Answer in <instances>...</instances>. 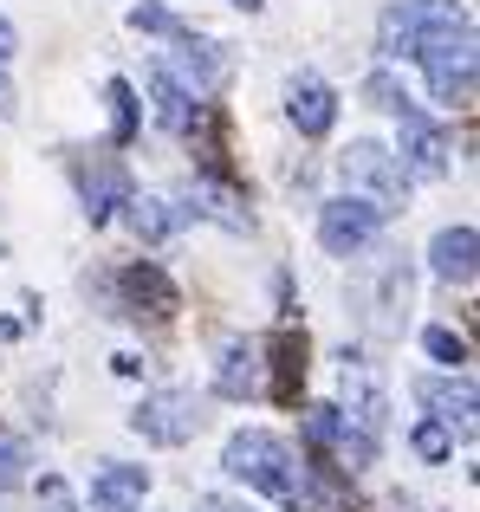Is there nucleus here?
<instances>
[{
    "label": "nucleus",
    "mask_w": 480,
    "mask_h": 512,
    "mask_svg": "<svg viewBox=\"0 0 480 512\" xmlns=\"http://www.w3.org/2000/svg\"><path fill=\"white\" fill-rule=\"evenodd\" d=\"M104 98H111V137L130 143V137H137V91H130L124 78H111V91H104Z\"/></svg>",
    "instance_id": "aec40b11"
},
{
    "label": "nucleus",
    "mask_w": 480,
    "mask_h": 512,
    "mask_svg": "<svg viewBox=\"0 0 480 512\" xmlns=\"http://www.w3.org/2000/svg\"><path fill=\"white\" fill-rule=\"evenodd\" d=\"M143 487H150L143 467L111 461L98 480H91V512H143Z\"/></svg>",
    "instance_id": "2eb2a0df"
},
{
    "label": "nucleus",
    "mask_w": 480,
    "mask_h": 512,
    "mask_svg": "<svg viewBox=\"0 0 480 512\" xmlns=\"http://www.w3.org/2000/svg\"><path fill=\"white\" fill-rule=\"evenodd\" d=\"M455 26H468V13H461L455 0H396L377 20V52L383 59H416L429 39L455 33Z\"/></svg>",
    "instance_id": "f03ea898"
},
{
    "label": "nucleus",
    "mask_w": 480,
    "mask_h": 512,
    "mask_svg": "<svg viewBox=\"0 0 480 512\" xmlns=\"http://www.w3.org/2000/svg\"><path fill=\"white\" fill-rule=\"evenodd\" d=\"M215 389H221V396H247V389H253V344H221V370H215Z\"/></svg>",
    "instance_id": "f3484780"
},
{
    "label": "nucleus",
    "mask_w": 480,
    "mask_h": 512,
    "mask_svg": "<svg viewBox=\"0 0 480 512\" xmlns=\"http://www.w3.org/2000/svg\"><path fill=\"white\" fill-rule=\"evenodd\" d=\"M130 428H137L143 441H156V448H182V441H195V428H202V402L182 396V389L143 396V409L130 415Z\"/></svg>",
    "instance_id": "39448f33"
},
{
    "label": "nucleus",
    "mask_w": 480,
    "mask_h": 512,
    "mask_svg": "<svg viewBox=\"0 0 480 512\" xmlns=\"http://www.w3.org/2000/svg\"><path fill=\"white\" fill-rule=\"evenodd\" d=\"M266 357H273V376H266V396L279 402V409H292L305 389V331L279 325L273 338H266Z\"/></svg>",
    "instance_id": "9b49d317"
},
{
    "label": "nucleus",
    "mask_w": 480,
    "mask_h": 512,
    "mask_svg": "<svg viewBox=\"0 0 480 512\" xmlns=\"http://www.w3.org/2000/svg\"><path fill=\"white\" fill-rule=\"evenodd\" d=\"M286 117H292V130H299V137H325V130L338 124V91H331L325 78L299 72L286 85Z\"/></svg>",
    "instance_id": "9d476101"
},
{
    "label": "nucleus",
    "mask_w": 480,
    "mask_h": 512,
    "mask_svg": "<svg viewBox=\"0 0 480 512\" xmlns=\"http://www.w3.org/2000/svg\"><path fill=\"white\" fill-rule=\"evenodd\" d=\"M0 117H13V85H7V72H0Z\"/></svg>",
    "instance_id": "cd10ccee"
},
{
    "label": "nucleus",
    "mask_w": 480,
    "mask_h": 512,
    "mask_svg": "<svg viewBox=\"0 0 480 512\" xmlns=\"http://www.w3.org/2000/svg\"><path fill=\"white\" fill-rule=\"evenodd\" d=\"M416 402H429L442 428L474 435V383H468V376H422V383H416Z\"/></svg>",
    "instance_id": "f8f14e48"
},
{
    "label": "nucleus",
    "mask_w": 480,
    "mask_h": 512,
    "mask_svg": "<svg viewBox=\"0 0 480 512\" xmlns=\"http://www.w3.org/2000/svg\"><path fill=\"white\" fill-rule=\"evenodd\" d=\"M26 480V448L13 435H0V487H20Z\"/></svg>",
    "instance_id": "393cba45"
},
{
    "label": "nucleus",
    "mask_w": 480,
    "mask_h": 512,
    "mask_svg": "<svg viewBox=\"0 0 480 512\" xmlns=\"http://www.w3.org/2000/svg\"><path fill=\"white\" fill-rule=\"evenodd\" d=\"M429 260H435V279H448V286H474V273H480L474 227H442L435 247H429Z\"/></svg>",
    "instance_id": "ddd939ff"
},
{
    "label": "nucleus",
    "mask_w": 480,
    "mask_h": 512,
    "mask_svg": "<svg viewBox=\"0 0 480 512\" xmlns=\"http://www.w3.org/2000/svg\"><path fill=\"white\" fill-rule=\"evenodd\" d=\"M117 292H124V305H130V318H150V325H163V318H176V286H169V273L163 266H150V260H137V266H124V279H117Z\"/></svg>",
    "instance_id": "0eeeda50"
},
{
    "label": "nucleus",
    "mask_w": 480,
    "mask_h": 512,
    "mask_svg": "<svg viewBox=\"0 0 480 512\" xmlns=\"http://www.w3.org/2000/svg\"><path fill=\"white\" fill-rule=\"evenodd\" d=\"M416 454H422V461H448V454H455V428H442L435 415L416 422Z\"/></svg>",
    "instance_id": "4be33fe9"
},
{
    "label": "nucleus",
    "mask_w": 480,
    "mask_h": 512,
    "mask_svg": "<svg viewBox=\"0 0 480 512\" xmlns=\"http://www.w3.org/2000/svg\"><path fill=\"white\" fill-rule=\"evenodd\" d=\"M364 98L377 104V111H403V104H409V91L396 85L390 72H377V78H364Z\"/></svg>",
    "instance_id": "b1692460"
},
{
    "label": "nucleus",
    "mask_w": 480,
    "mask_h": 512,
    "mask_svg": "<svg viewBox=\"0 0 480 512\" xmlns=\"http://www.w3.org/2000/svg\"><path fill=\"white\" fill-rule=\"evenodd\" d=\"M130 26H137V33H169V39H182V33H189V26H182L176 13L150 7V0H143V7H130Z\"/></svg>",
    "instance_id": "5701e85b"
},
{
    "label": "nucleus",
    "mask_w": 480,
    "mask_h": 512,
    "mask_svg": "<svg viewBox=\"0 0 480 512\" xmlns=\"http://www.w3.org/2000/svg\"><path fill=\"white\" fill-rule=\"evenodd\" d=\"M416 59H422L429 91L442 104H455V111H461V104H474V72H480V59H474V20L455 26V33H442V39H429Z\"/></svg>",
    "instance_id": "7ed1b4c3"
},
{
    "label": "nucleus",
    "mask_w": 480,
    "mask_h": 512,
    "mask_svg": "<svg viewBox=\"0 0 480 512\" xmlns=\"http://www.w3.org/2000/svg\"><path fill=\"white\" fill-rule=\"evenodd\" d=\"M344 182H351V195L377 201L383 214H390L396 201H403V163H396V156L383 150V143H370V137L344 150Z\"/></svg>",
    "instance_id": "20e7f679"
},
{
    "label": "nucleus",
    "mask_w": 480,
    "mask_h": 512,
    "mask_svg": "<svg viewBox=\"0 0 480 512\" xmlns=\"http://www.w3.org/2000/svg\"><path fill=\"white\" fill-rule=\"evenodd\" d=\"M130 227H137V240H169V227H176V214H169V201H150V195H130Z\"/></svg>",
    "instance_id": "6ab92c4d"
},
{
    "label": "nucleus",
    "mask_w": 480,
    "mask_h": 512,
    "mask_svg": "<svg viewBox=\"0 0 480 512\" xmlns=\"http://www.w3.org/2000/svg\"><path fill=\"white\" fill-rule=\"evenodd\" d=\"M195 156H202V169L208 175H228V143H221V111H202L195 117Z\"/></svg>",
    "instance_id": "a211bd4d"
},
{
    "label": "nucleus",
    "mask_w": 480,
    "mask_h": 512,
    "mask_svg": "<svg viewBox=\"0 0 480 512\" xmlns=\"http://www.w3.org/2000/svg\"><path fill=\"white\" fill-rule=\"evenodd\" d=\"M234 7H247V13H253V7H260V0H234Z\"/></svg>",
    "instance_id": "c85d7f7f"
},
{
    "label": "nucleus",
    "mask_w": 480,
    "mask_h": 512,
    "mask_svg": "<svg viewBox=\"0 0 480 512\" xmlns=\"http://www.w3.org/2000/svg\"><path fill=\"white\" fill-rule=\"evenodd\" d=\"M150 98H156V124H163V130H176V137H189V130H195V117H202L195 91H189V85H176V78H169L163 65L150 72Z\"/></svg>",
    "instance_id": "dca6fc26"
},
{
    "label": "nucleus",
    "mask_w": 480,
    "mask_h": 512,
    "mask_svg": "<svg viewBox=\"0 0 480 512\" xmlns=\"http://www.w3.org/2000/svg\"><path fill=\"white\" fill-rule=\"evenodd\" d=\"M422 344H429V357L448 363V370H455V363H468V338H461V331H448V325H429V331H422Z\"/></svg>",
    "instance_id": "412c9836"
},
{
    "label": "nucleus",
    "mask_w": 480,
    "mask_h": 512,
    "mask_svg": "<svg viewBox=\"0 0 480 512\" xmlns=\"http://www.w3.org/2000/svg\"><path fill=\"white\" fill-rule=\"evenodd\" d=\"M396 117H403V175H422V182L448 175V137L442 130H435L416 104H403Z\"/></svg>",
    "instance_id": "6e6552de"
},
{
    "label": "nucleus",
    "mask_w": 480,
    "mask_h": 512,
    "mask_svg": "<svg viewBox=\"0 0 480 512\" xmlns=\"http://www.w3.org/2000/svg\"><path fill=\"white\" fill-rule=\"evenodd\" d=\"M338 415L357 428V435L377 441V428H383V389L370 383V370H364V363H351V357H344V409Z\"/></svg>",
    "instance_id": "4468645a"
},
{
    "label": "nucleus",
    "mask_w": 480,
    "mask_h": 512,
    "mask_svg": "<svg viewBox=\"0 0 480 512\" xmlns=\"http://www.w3.org/2000/svg\"><path fill=\"white\" fill-rule=\"evenodd\" d=\"M13 46H20V33H13V20H7V13H0V65L13 59Z\"/></svg>",
    "instance_id": "a878e982"
},
{
    "label": "nucleus",
    "mask_w": 480,
    "mask_h": 512,
    "mask_svg": "<svg viewBox=\"0 0 480 512\" xmlns=\"http://www.w3.org/2000/svg\"><path fill=\"white\" fill-rule=\"evenodd\" d=\"M221 467H228L234 480H247L253 493H266V500L292 506V512L312 506V480H305L299 454H292L279 435H266V428H240V435H228V448H221Z\"/></svg>",
    "instance_id": "f257e3e1"
},
{
    "label": "nucleus",
    "mask_w": 480,
    "mask_h": 512,
    "mask_svg": "<svg viewBox=\"0 0 480 512\" xmlns=\"http://www.w3.org/2000/svg\"><path fill=\"white\" fill-rule=\"evenodd\" d=\"M377 227H383V208H377V201H364V195H331L325 208H318V240H325L331 253L370 247Z\"/></svg>",
    "instance_id": "423d86ee"
},
{
    "label": "nucleus",
    "mask_w": 480,
    "mask_h": 512,
    "mask_svg": "<svg viewBox=\"0 0 480 512\" xmlns=\"http://www.w3.org/2000/svg\"><path fill=\"white\" fill-rule=\"evenodd\" d=\"M195 512H247V506H234V500H215V493H208V500H195Z\"/></svg>",
    "instance_id": "bb28decb"
},
{
    "label": "nucleus",
    "mask_w": 480,
    "mask_h": 512,
    "mask_svg": "<svg viewBox=\"0 0 480 512\" xmlns=\"http://www.w3.org/2000/svg\"><path fill=\"white\" fill-rule=\"evenodd\" d=\"M78 195H85L91 221H111L130 201V169L117 163V156H91V163H78Z\"/></svg>",
    "instance_id": "1a4fd4ad"
}]
</instances>
